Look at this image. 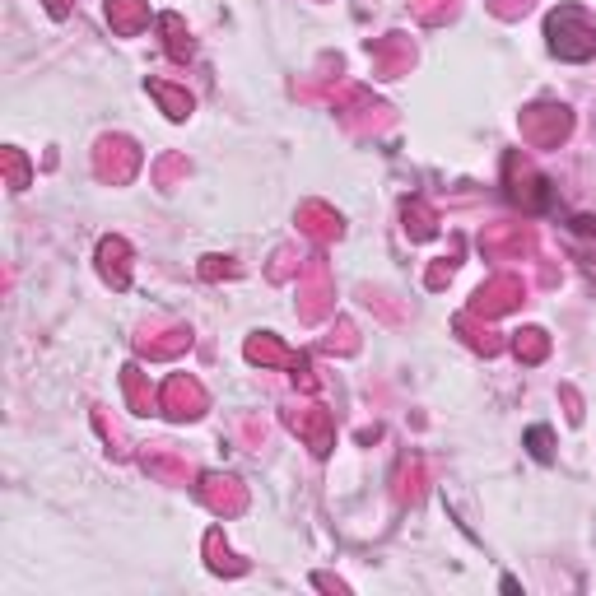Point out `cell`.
Listing matches in <instances>:
<instances>
[{"label": "cell", "mask_w": 596, "mask_h": 596, "mask_svg": "<svg viewBox=\"0 0 596 596\" xmlns=\"http://www.w3.org/2000/svg\"><path fill=\"white\" fill-rule=\"evenodd\" d=\"M545 33H550V47L564 61H587L596 52V19L587 10H578V5H564V10L550 14Z\"/></svg>", "instance_id": "obj_1"}, {"label": "cell", "mask_w": 596, "mask_h": 596, "mask_svg": "<svg viewBox=\"0 0 596 596\" xmlns=\"http://www.w3.org/2000/svg\"><path fill=\"white\" fill-rule=\"evenodd\" d=\"M298 312L308 317V322H317L326 308H331V275H326V261L312 257L308 266H298Z\"/></svg>", "instance_id": "obj_2"}, {"label": "cell", "mask_w": 596, "mask_h": 596, "mask_svg": "<svg viewBox=\"0 0 596 596\" xmlns=\"http://www.w3.org/2000/svg\"><path fill=\"white\" fill-rule=\"evenodd\" d=\"M159 410H168L173 420H196L205 410V387L196 378H187V373H173L159 392Z\"/></svg>", "instance_id": "obj_3"}, {"label": "cell", "mask_w": 596, "mask_h": 596, "mask_svg": "<svg viewBox=\"0 0 596 596\" xmlns=\"http://www.w3.org/2000/svg\"><path fill=\"white\" fill-rule=\"evenodd\" d=\"M94 163H98V177H103V182H131L140 168V149L122 136H108V140H98Z\"/></svg>", "instance_id": "obj_4"}, {"label": "cell", "mask_w": 596, "mask_h": 596, "mask_svg": "<svg viewBox=\"0 0 596 596\" xmlns=\"http://www.w3.org/2000/svg\"><path fill=\"white\" fill-rule=\"evenodd\" d=\"M285 420H289V429H294V434L308 438L317 457H326V452H331V443H336V429H331V415H326L322 406H289Z\"/></svg>", "instance_id": "obj_5"}, {"label": "cell", "mask_w": 596, "mask_h": 596, "mask_svg": "<svg viewBox=\"0 0 596 596\" xmlns=\"http://www.w3.org/2000/svg\"><path fill=\"white\" fill-rule=\"evenodd\" d=\"M522 136H527V145H559V140L569 136V112L531 108L527 117H522Z\"/></svg>", "instance_id": "obj_6"}, {"label": "cell", "mask_w": 596, "mask_h": 596, "mask_svg": "<svg viewBox=\"0 0 596 596\" xmlns=\"http://www.w3.org/2000/svg\"><path fill=\"white\" fill-rule=\"evenodd\" d=\"M527 298V289H522V280L517 275H494L480 294H475V312H485V317H499V312L517 308Z\"/></svg>", "instance_id": "obj_7"}, {"label": "cell", "mask_w": 596, "mask_h": 596, "mask_svg": "<svg viewBox=\"0 0 596 596\" xmlns=\"http://www.w3.org/2000/svg\"><path fill=\"white\" fill-rule=\"evenodd\" d=\"M368 56H373V66H378L382 80L406 75L410 61H415V52H410V42L401 38V33H392V38H382V42H368Z\"/></svg>", "instance_id": "obj_8"}, {"label": "cell", "mask_w": 596, "mask_h": 596, "mask_svg": "<svg viewBox=\"0 0 596 596\" xmlns=\"http://www.w3.org/2000/svg\"><path fill=\"white\" fill-rule=\"evenodd\" d=\"M201 499L215 508V513L224 517H238L247 508V489L233 480V475H205V485H201Z\"/></svg>", "instance_id": "obj_9"}, {"label": "cell", "mask_w": 596, "mask_h": 596, "mask_svg": "<svg viewBox=\"0 0 596 596\" xmlns=\"http://www.w3.org/2000/svg\"><path fill=\"white\" fill-rule=\"evenodd\" d=\"M508 182H513V196H517V201L531 205V210L550 201V191H545V177L531 173V163L522 159V154H508Z\"/></svg>", "instance_id": "obj_10"}, {"label": "cell", "mask_w": 596, "mask_h": 596, "mask_svg": "<svg viewBox=\"0 0 596 596\" xmlns=\"http://www.w3.org/2000/svg\"><path fill=\"white\" fill-rule=\"evenodd\" d=\"M136 345H140V354H149V359H173V354H182L191 345V331L187 326H173V322H159L154 326V336L145 331Z\"/></svg>", "instance_id": "obj_11"}, {"label": "cell", "mask_w": 596, "mask_h": 596, "mask_svg": "<svg viewBox=\"0 0 596 596\" xmlns=\"http://www.w3.org/2000/svg\"><path fill=\"white\" fill-rule=\"evenodd\" d=\"M480 243L494 252V257H527L531 252V233L522 224H494V229L480 233Z\"/></svg>", "instance_id": "obj_12"}, {"label": "cell", "mask_w": 596, "mask_h": 596, "mask_svg": "<svg viewBox=\"0 0 596 596\" xmlns=\"http://www.w3.org/2000/svg\"><path fill=\"white\" fill-rule=\"evenodd\" d=\"M131 252H126L122 238H108V243L98 247V271H103V280H108L112 289H126L131 285Z\"/></svg>", "instance_id": "obj_13"}, {"label": "cell", "mask_w": 596, "mask_h": 596, "mask_svg": "<svg viewBox=\"0 0 596 596\" xmlns=\"http://www.w3.org/2000/svg\"><path fill=\"white\" fill-rule=\"evenodd\" d=\"M108 19L117 33H140L149 24V5L145 0H108Z\"/></svg>", "instance_id": "obj_14"}, {"label": "cell", "mask_w": 596, "mask_h": 596, "mask_svg": "<svg viewBox=\"0 0 596 596\" xmlns=\"http://www.w3.org/2000/svg\"><path fill=\"white\" fill-rule=\"evenodd\" d=\"M145 466L159 475V480H168V485H182V480L191 475L187 461L177 457V452H163V447H149V452H145Z\"/></svg>", "instance_id": "obj_15"}, {"label": "cell", "mask_w": 596, "mask_h": 596, "mask_svg": "<svg viewBox=\"0 0 596 596\" xmlns=\"http://www.w3.org/2000/svg\"><path fill=\"white\" fill-rule=\"evenodd\" d=\"M298 224H303V229H308L312 238H322V243H326V238H340V219L331 215L326 205H317V201L298 210Z\"/></svg>", "instance_id": "obj_16"}, {"label": "cell", "mask_w": 596, "mask_h": 596, "mask_svg": "<svg viewBox=\"0 0 596 596\" xmlns=\"http://www.w3.org/2000/svg\"><path fill=\"white\" fill-rule=\"evenodd\" d=\"M122 387H126V401H131V410H136V415L159 410V396L145 387V373H140V368H126V373H122Z\"/></svg>", "instance_id": "obj_17"}, {"label": "cell", "mask_w": 596, "mask_h": 596, "mask_svg": "<svg viewBox=\"0 0 596 596\" xmlns=\"http://www.w3.org/2000/svg\"><path fill=\"white\" fill-rule=\"evenodd\" d=\"M149 94L159 98V103H163V112H168V117H173V122H182V117H187V112H191V98L182 94V89H173V84L154 80V84H149Z\"/></svg>", "instance_id": "obj_18"}, {"label": "cell", "mask_w": 596, "mask_h": 596, "mask_svg": "<svg viewBox=\"0 0 596 596\" xmlns=\"http://www.w3.org/2000/svg\"><path fill=\"white\" fill-rule=\"evenodd\" d=\"M205 555H210V569H215V573H243L247 569L243 559L229 555V545L219 541V531H210V536H205Z\"/></svg>", "instance_id": "obj_19"}, {"label": "cell", "mask_w": 596, "mask_h": 596, "mask_svg": "<svg viewBox=\"0 0 596 596\" xmlns=\"http://www.w3.org/2000/svg\"><path fill=\"white\" fill-rule=\"evenodd\" d=\"M545 354H550V336H545V331H536V326H531V331H522V336H517V359L541 364Z\"/></svg>", "instance_id": "obj_20"}, {"label": "cell", "mask_w": 596, "mask_h": 596, "mask_svg": "<svg viewBox=\"0 0 596 596\" xmlns=\"http://www.w3.org/2000/svg\"><path fill=\"white\" fill-rule=\"evenodd\" d=\"M457 331H466V340H471L475 350H485V354H494V350H499V336H494L489 326H480V322H475V317H461V322H457Z\"/></svg>", "instance_id": "obj_21"}, {"label": "cell", "mask_w": 596, "mask_h": 596, "mask_svg": "<svg viewBox=\"0 0 596 596\" xmlns=\"http://www.w3.org/2000/svg\"><path fill=\"white\" fill-rule=\"evenodd\" d=\"M406 229L415 233V238H429V233L438 229V215L429 210V205L415 201V205H406Z\"/></svg>", "instance_id": "obj_22"}, {"label": "cell", "mask_w": 596, "mask_h": 596, "mask_svg": "<svg viewBox=\"0 0 596 596\" xmlns=\"http://www.w3.org/2000/svg\"><path fill=\"white\" fill-rule=\"evenodd\" d=\"M396 480H401V485H396V499H401V503H415V499H420V461H406Z\"/></svg>", "instance_id": "obj_23"}, {"label": "cell", "mask_w": 596, "mask_h": 596, "mask_svg": "<svg viewBox=\"0 0 596 596\" xmlns=\"http://www.w3.org/2000/svg\"><path fill=\"white\" fill-rule=\"evenodd\" d=\"M163 33H168V52L191 56V38L182 33V19H177V14H163Z\"/></svg>", "instance_id": "obj_24"}, {"label": "cell", "mask_w": 596, "mask_h": 596, "mask_svg": "<svg viewBox=\"0 0 596 596\" xmlns=\"http://www.w3.org/2000/svg\"><path fill=\"white\" fill-rule=\"evenodd\" d=\"M452 10H457V0H415V14H420L424 24H443Z\"/></svg>", "instance_id": "obj_25"}, {"label": "cell", "mask_w": 596, "mask_h": 596, "mask_svg": "<svg viewBox=\"0 0 596 596\" xmlns=\"http://www.w3.org/2000/svg\"><path fill=\"white\" fill-rule=\"evenodd\" d=\"M359 340H354V326L350 322H340V326H331V336H326V350H345L350 354Z\"/></svg>", "instance_id": "obj_26"}, {"label": "cell", "mask_w": 596, "mask_h": 596, "mask_svg": "<svg viewBox=\"0 0 596 596\" xmlns=\"http://www.w3.org/2000/svg\"><path fill=\"white\" fill-rule=\"evenodd\" d=\"M489 10L499 14V19H517V14L531 10V0H489Z\"/></svg>", "instance_id": "obj_27"}, {"label": "cell", "mask_w": 596, "mask_h": 596, "mask_svg": "<svg viewBox=\"0 0 596 596\" xmlns=\"http://www.w3.org/2000/svg\"><path fill=\"white\" fill-rule=\"evenodd\" d=\"M5 163H10V182H14V191H24V182H28V168H24V159H19V154H5Z\"/></svg>", "instance_id": "obj_28"}, {"label": "cell", "mask_w": 596, "mask_h": 596, "mask_svg": "<svg viewBox=\"0 0 596 596\" xmlns=\"http://www.w3.org/2000/svg\"><path fill=\"white\" fill-rule=\"evenodd\" d=\"M527 443H531V452H536L541 461H550V434H545V429H531Z\"/></svg>", "instance_id": "obj_29"}, {"label": "cell", "mask_w": 596, "mask_h": 596, "mask_svg": "<svg viewBox=\"0 0 596 596\" xmlns=\"http://www.w3.org/2000/svg\"><path fill=\"white\" fill-rule=\"evenodd\" d=\"M47 10H52V14H66V10H70V0H47Z\"/></svg>", "instance_id": "obj_30"}]
</instances>
